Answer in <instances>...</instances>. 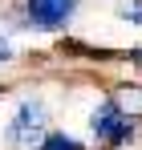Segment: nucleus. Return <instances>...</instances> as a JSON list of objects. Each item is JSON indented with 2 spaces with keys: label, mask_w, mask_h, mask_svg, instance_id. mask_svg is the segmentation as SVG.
<instances>
[{
  "label": "nucleus",
  "mask_w": 142,
  "mask_h": 150,
  "mask_svg": "<svg viewBox=\"0 0 142 150\" xmlns=\"http://www.w3.org/2000/svg\"><path fill=\"white\" fill-rule=\"evenodd\" d=\"M8 61H12V45H8V41H0V65H8Z\"/></svg>",
  "instance_id": "obj_7"
},
{
  "label": "nucleus",
  "mask_w": 142,
  "mask_h": 150,
  "mask_svg": "<svg viewBox=\"0 0 142 150\" xmlns=\"http://www.w3.org/2000/svg\"><path fill=\"white\" fill-rule=\"evenodd\" d=\"M110 98L118 101L122 110H130L134 118H142V85H118V89H114Z\"/></svg>",
  "instance_id": "obj_4"
},
{
  "label": "nucleus",
  "mask_w": 142,
  "mask_h": 150,
  "mask_svg": "<svg viewBox=\"0 0 142 150\" xmlns=\"http://www.w3.org/2000/svg\"><path fill=\"white\" fill-rule=\"evenodd\" d=\"M77 12V0H24V21L41 33H57L65 28Z\"/></svg>",
  "instance_id": "obj_3"
},
{
  "label": "nucleus",
  "mask_w": 142,
  "mask_h": 150,
  "mask_svg": "<svg viewBox=\"0 0 142 150\" xmlns=\"http://www.w3.org/2000/svg\"><path fill=\"white\" fill-rule=\"evenodd\" d=\"M89 130H94V138L106 150H118V146H130V142L138 138V118H134L130 110H122L114 98H106L94 114H89Z\"/></svg>",
  "instance_id": "obj_1"
},
{
  "label": "nucleus",
  "mask_w": 142,
  "mask_h": 150,
  "mask_svg": "<svg viewBox=\"0 0 142 150\" xmlns=\"http://www.w3.org/2000/svg\"><path fill=\"white\" fill-rule=\"evenodd\" d=\"M0 93H4V89H0Z\"/></svg>",
  "instance_id": "obj_9"
},
{
  "label": "nucleus",
  "mask_w": 142,
  "mask_h": 150,
  "mask_svg": "<svg viewBox=\"0 0 142 150\" xmlns=\"http://www.w3.org/2000/svg\"><path fill=\"white\" fill-rule=\"evenodd\" d=\"M118 12H122V21H130V25H142V0H126Z\"/></svg>",
  "instance_id": "obj_6"
},
{
  "label": "nucleus",
  "mask_w": 142,
  "mask_h": 150,
  "mask_svg": "<svg viewBox=\"0 0 142 150\" xmlns=\"http://www.w3.org/2000/svg\"><path fill=\"white\" fill-rule=\"evenodd\" d=\"M45 130H49L45 101L24 98L21 105H16V114H12V122L4 126V142H8V146H24V150H33L41 138H45Z\"/></svg>",
  "instance_id": "obj_2"
},
{
  "label": "nucleus",
  "mask_w": 142,
  "mask_h": 150,
  "mask_svg": "<svg viewBox=\"0 0 142 150\" xmlns=\"http://www.w3.org/2000/svg\"><path fill=\"white\" fill-rule=\"evenodd\" d=\"M126 57H130V61H134V65H138V69H142V49H130V53H126Z\"/></svg>",
  "instance_id": "obj_8"
},
{
  "label": "nucleus",
  "mask_w": 142,
  "mask_h": 150,
  "mask_svg": "<svg viewBox=\"0 0 142 150\" xmlns=\"http://www.w3.org/2000/svg\"><path fill=\"white\" fill-rule=\"evenodd\" d=\"M37 150H85L73 134H65V130H45V138L37 142Z\"/></svg>",
  "instance_id": "obj_5"
}]
</instances>
